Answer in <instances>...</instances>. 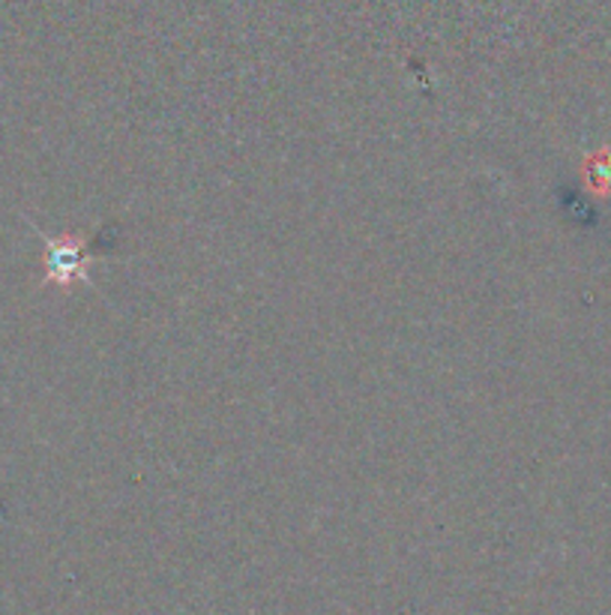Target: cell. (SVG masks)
Returning <instances> with one entry per match:
<instances>
[{"instance_id":"6da1fadb","label":"cell","mask_w":611,"mask_h":615,"mask_svg":"<svg viewBox=\"0 0 611 615\" xmlns=\"http://www.w3.org/2000/svg\"><path fill=\"white\" fill-rule=\"evenodd\" d=\"M49 246V280L58 285H70L72 280H84L88 276V250L70 241H45Z\"/></svg>"}]
</instances>
